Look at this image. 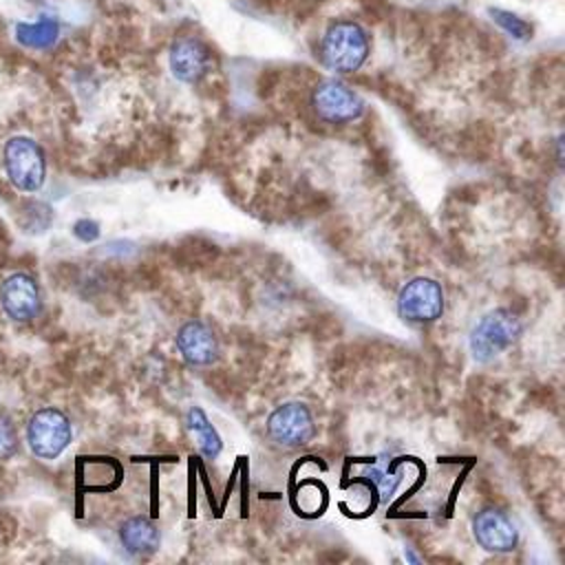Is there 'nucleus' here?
<instances>
[{
    "label": "nucleus",
    "mask_w": 565,
    "mask_h": 565,
    "mask_svg": "<svg viewBox=\"0 0 565 565\" xmlns=\"http://www.w3.org/2000/svg\"><path fill=\"white\" fill-rule=\"evenodd\" d=\"M472 536L479 547L494 554H508L519 545V530L514 521L499 508H481L472 516Z\"/></svg>",
    "instance_id": "8"
},
{
    "label": "nucleus",
    "mask_w": 565,
    "mask_h": 565,
    "mask_svg": "<svg viewBox=\"0 0 565 565\" xmlns=\"http://www.w3.org/2000/svg\"><path fill=\"white\" fill-rule=\"evenodd\" d=\"M73 428L60 408H40L26 426V441L35 457L55 459L71 444Z\"/></svg>",
    "instance_id": "6"
},
{
    "label": "nucleus",
    "mask_w": 565,
    "mask_h": 565,
    "mask_svg": "<svg viewBox=\"0 0 565 565\" xmlns=\"http://www.w3.org/2000/svg\"><path fill=\"white\" fill-rule=\"evenodd\" d=\"M73 234L84 243H93L99 236V223L93 218H79L73 225Z\"/></svg>",
    "instance_id": "18"
},
{
    "label": "nucleus",
    "mask_w": 565,
    "mask_h": 565,
    "mask_svg": "<svg viewBox=\"0 0 565 565\" xmlns=\"http://www.w3.org/2000/svg\"><path fill=\"white\" fill-rule=\"evenodd\" d=\"M265 430L276 446L296 450L316 437V419L305 402H285L269 413Z\"/></svg>",
    "instance_id": "4"
},
{
    "label": "nucleus",
    "mask_w": 565,
    "mask_h": 565,
    "mask_svg": "<svg viewBox=\"0 0 565 565\" xmlns=\"http://www.w3.org/2000/svg\"><path fill=\"white\" fill-rule=\"evenodd\" d=\"M371 53V38L366 29L353 20H338L327 26L320 40L322 64L338 73H355Z\"/></svg>",
    "instance_id": "2"
},
{
    "label": "nucleus",
    "mask_w": 565,
    "mask_h": 565,
    "mask_svg": "<svg viewBox=\"0 0 565 565\" xmlns=\"http://www.w3.org/2000/svg\"><path fill=\"white\" fill-rule=\"evenodd\" d=\"M119 543L137 558L152 556L161 545V532L148 516H130L119 525Z\"/></svg>",
    "instance_id": "12"
},
{
    "label": "nucleus",
    "mask_w": 565,
    "mask_h": 565,
    "mask_svg": "<svg viewBox=\"0 0 565 565\" xmlns=\"http://www.w3.org/2000/svg\"><path fill=\"white\" fill-rule=\"evenodd\" d=\"M311 108L327 124H349L364 113V102L344 82L324 79L311 93Z\"/></svg>",
    "instance_id": "7"
},
{
    "label": "nucleus",
    "mask_w": 565,
    "mask_h": 565,
    "mask_svg": "<svg viewBox=\"0 0 565 565\" xmlns=\"http://www.w3.org/2000/svg\"><path fill=\"white\" fill-rule=\"evenodd\" d=\"M0 168L15 190L35 192L46 179L44 146L26 132H9L0 137Z\"/></svg>",
    "instance_id": "1"
},
{
    "label": "nucleus",
    "mask_w": 565,
    "mask_h": 565,
    "mask_svg": "<svg viewBox=\"0 0 565 565\" xmlns=\"http://www.w3.org/2000/svg\"><path fill=\"white\" fill-rule=\"evenodd\" d=\"M18 448V437L13 430V424L7 415L0 413V459H7L15 452Z\"/></svg>",
    "instance_id": "17"
},
{
    "label": "nucleus",
    "mask_w": 565,
    "mask_h": 565,
    "mask_svg": "<svg viewBox=\"0 0 565 565\" xmlns=\"http://www.w3.org/2000/svg\"><path fill=\"white\" fill-rule=\"evenodd\" d=\"M170 73L183 84H196L212 71V51L194 35H181L168 51Z\"/></svg>",
    "instance_id": "9"
},
{
    "label": "nucleus",
    "mask_w": 565,
    "mask_h": 565,
    "mask_svg": "<svg viewBox=\"0 0 565 565\" xmlns=\"http://www.w3.org/2000/svg\"><path fill=\"white\" fill-rule=\"evenodd\" d=\"M360 477H362V481L373 486V490L377 492V497L382 501H388L399 486V475L388 468H380V466H366Z\"/></svg>",
    "instance_id": "15"
},
{
    "label": "nucleus",
    "mask_w": 565,
    "mask_h": 565,
    "mask_svg": "<svg viewBox=\"0 0 565 565\" xmlns=\"http://www.w3.org/2000/svg\"><path fill=\"white\" fill-rule=\"evenodd\" d=\"M15 38H18L20 44H24L29 49H46V46L57 42L60 24H57V20H53L49 15H42L35 22L18 24L15 26Z\"/></svg>",
    "instance_id": "14"
},
{
    "label": "nucleus",
    "mask_w": 565,
    "mask_h": 565,
    "mask_svg": "<svg viewBox=\"0 0 565 565\" xmlns=\"http://www.w3.org/2000/svg\"><path fill=\"white\" fill-rule=\"evenodd\" d=\"M0 305L4 313L15 322H29L40 313V289L38 282L24 274H11L0 287Z\"/></svg>",
    "instance_id": "10"
},
{
    "label": "nucleus",
    "mask_w": 565,
    "mask_h": 565,
    "mask_svg": "<svg viewBox=\"0 0 565 565\" xmlns=\"http://www.w3.org/2000/svg\"><path fill=\"white\" fill-rule=\"evenodd\" d=\"M185 428L190 437L196 441V448L205 459H216L223 450V439L218 430L212 426L210 417L201 406H190L185 413Z\"/></svg>",
    "instance_id": "13"
},
{
    "label": "nucleus",
    "mask_w": 565,
    "mask_h": 565,
    "mask_svg": "<svg viewBox=\"0 0 565 565\" xmlns=\"http://www.w3.org/2000/svg\"><path fill=\"white\" fill-rule=\"evenodd\" d=\"M177 349L190 366H210L218 358V340L201 320H188L177 331Z\"/></svg>",
    "instance_id": "11"
},
{
    "label": "nucleus",
    "mask_w": 565,
    "mask_h": 565,
    "mask_svg": "<svg viewBox=\"0 0 565 565\" xmlns=\"http://www.w3.org/2000/svg\"><path fill=\"white\" fill-rule=\"evenodd\" d=\"M523 333V322L516 311L508 307H497L483 313L470 329L468 347L477 362H492L505 353Z\"/></svg>",
    "instance_id": "3"
},
{
    "label": "nucleus",
    "mask_w": 565,
    "mask_h": 565,
    "mask_svg": "<svg viewBox=\"0 0 565 565\" xmlns=\"http://www.w3.org/2000/svg\"><path fill=\"white\" fill-rule=\"evenodd\" d=\"M490 18L497 22V26H501L508 35H512L514 40H530L532 38V26L530 22H525L523 18H519L512 11L505 9H490Z\"/></svg>",
    "instance_id": "16"
},
{
    "label": "nucleus",
    "mask_w": 565,
    "mask_h": 565,
    "mask_svg": "<svg viewBox=\"0 0 565 565\" xmlns=\"http://www.w3.org/2000/svg\"><path fill=\"white\" fill-rule=\"evenodd\" d=\"M446 307L444 289L428 276H415L397 294V313L413 324H426L441 318Z\"/></svg>",
    "instance_id": "5"
}]
</instances>
